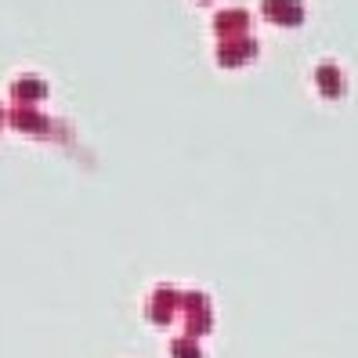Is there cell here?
Returning a JSON list of instances; mask_svg holds the SVG:
<instances>
[{"instance_id": "obj_1", "label": "cell", "mask_w": 358, "mask_h": 358, "mask_svg": "<svg viewBox=\"0 0 358 358\" xmlns=\"http://www.w3.org/2000/svg\"><path fill=\"white\" fill-rule=\"evenodd\" d=\"M264 18H271L279 26H301L304 4L301 0H264Z\"/></svg>"}, {"instance_id": "obj_2", "label": "cell", "mask_w": 358, "mask_h": 358, "mask_svg": "<svg viewBox=\"0 0 358 358\" xmlns=\"http://www.w3.org/2000/svg\"><path fill=\"white\" fill-rule=\"evenodd\" d=\"M315 83H319V91L326 98H341L344 94V76H341V69H336V66H329V62L315 69Z\"/></svg>"}, {"instance_id": "obj_3", "label": "cell", "mask_w": 358, "mask_h": 358, "mask_svg": "<svg viewBox=\"0 0 358 358\" xmlns=\"http://www.w3.org/2000/svg\"><path fill=\"white\" fill-rule=\"evenodd\" d=\"M174 304H178V293L174 289H159L152 297V304H149L152 322H171L174 319Z\"/></svg>"}, {"instance_id": "obj_4", "label": "cell", "mask_w": 358, "mask_h": 358, "mask_svg": "<svg viewBox=\"0 0 358 358\" xmlns=\"http://www.w3.org/2000/svg\"><path fill=\"white\" fill-rule=\"evenodd\" d=\"M254 51H257L254 40H239V44H224V48H217V58L224 62V66H236V62H243V58H254Z\"/></svg>"}, {"instance_id": "obj_5", "label": "cell", "mask_w": 358, "mask_h": 358, "mask_svg": "<svg viewBox=\"0 0 358 358\" xmlns=\"http://www.w3.org/2000/svg\"><path fill=\"white\" fill-rule=\"evenodd\" d=\"M44 91H48V87H44L40 80H33V76H26V80L15 83V94H22V98H40Z\"/></svg>"}, {"instance_id": "obj_6", "label": "cell", "mask_w": 358, "mask_h": 358, "mask_svg": "<svg viewBox=\"0 0 358 358\" xmlns=\"http://www.w3.org/2000/svg\"><path fill=\"white\" fill-rule=\"evenodd\" d=\"M171 355L174 358H203V351H199L196 341H174L171 344Z\"/></svg>"}]
</instances>
